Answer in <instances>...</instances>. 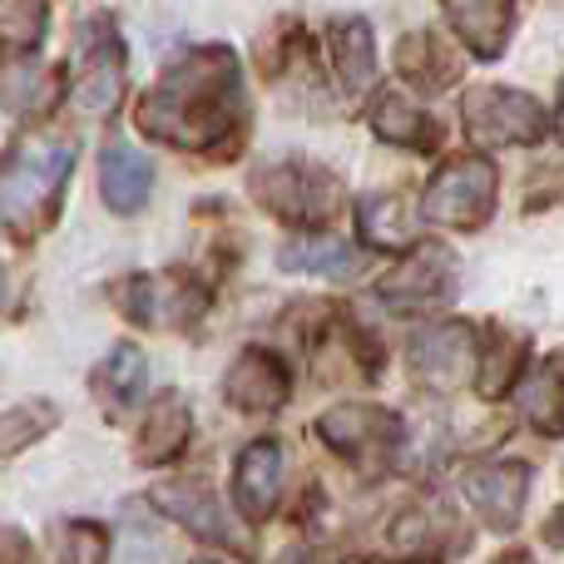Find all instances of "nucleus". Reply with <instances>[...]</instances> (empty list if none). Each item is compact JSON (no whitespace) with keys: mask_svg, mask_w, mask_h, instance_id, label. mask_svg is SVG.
<instances>
[{"mask_svg":"<svg viewBox=\"0 0 564 564\" xmlns=\"http://www.w3.org/2000/svg\"><path fill=\"white\" fill-rule=\"evenodd\" d=\"M139 129L169 149L218 154L243 129V69L228 45H198L139 105Z\"/></svg>","mask_w":564,"mask_h":564,"instance_id":"nucleus-1","label":"nucleus"},{"mask_svg":"<svg viewBox=\"0 0 564 564\" xmlns=\"http://www.w3.org/2000/svg\"><path fill=\"white\" fill-rule=\"evenodd\" d=\"M69 169H75V144H59V139L15 144L0 164V224L20 238L45 234L59 214Z\"/></svg>","mask_w":564,"mask_h":564,"instance_id":"nucleus-2","label":"nucleus"},{"mask_svg":"<svg viewBox=\"0 0 564 564\" xmlns=\"http://www.w3.org/2000/svg\"><path fill=\"white\" fill-rule=\"evenodd\" d=\"M496 164L480 154H460L431 178V188L421 194V214L441 228H480L490 214H496Z\"/></svg>","mask_w":564,"mask_h":564,"instance_id":"nucleus-3","label":"nucleus"},{"mask_svg":"<svg viewBox=\"0 0 564 564\" xmlns=\"http://www.w3.org/2000/svg\"><path fill=\"white\" fill-rule=\"evenodd\" d=\"M253 194H258V204H263L268 214L288 218V224H327V218L337 214V204H341L337 178H332L327 169H317V164H297V159L258 169Z\"/></svg>","mask_w":564,"mask_h":564,"instance_id":"nucleus-4","label":"nucleus"},{"mask_svg":"<svg viewBox=\"0 0 564 564\" xmlns=\"http://www.w3.org/2000/svg\"><path fill=\"white\" fill-rule=\"evenodd\" d=\"M460 115H466V134L476 144H540L550 129L540 99L506 85H476L460 105Z\"/></svg>","mask_w":564,"mask_h":564,"instance_id":"nucleus-5","label":"nucleus"},{"mask_svg":"<svg viewBox=\"0 0 564 564\" xmlns=\"http://www.w3.org/2000/svg\"><path fill=\"white\" fill-rule=\"evenodd\" d=\"M119 95H124V45H119L109 20H95L79 35V69L69 85V105L79 115H109Z\"/></svg>","mask_w":564,"mask_h":564,"instance_id":"nucleus-6","label":"nucleus"},{"mask_svg":"<svg viewBox=\"0 0 564 564\" xmlns=\"http://www.w3.org/2000/svg\"><path fill=\"white\" fill-rule=\"evenodd\" d=\"M317 436L337 456L361 460V466H381L401 446V421L381 406H367V401H347V406H332L317 421Z\"/></svg>","mask_w":564,"mask_h":564,"instance_id":"nucleus-7","label":"nucleus"},{"mask_svg":"<svg viewBox=\"0 0 564 564\" xmlns=\"http://www.w3.org/2000/svg\"><path fill=\"white\" fill-rule=\"evenodd\" d=\"M451 288H456V253L441 243H421L406 263H397L377 282V297L387 307L406 312V307H431V302L451 297Z\"/></svg>","mask_w":564,"mask_h":564,"instance_id":"nucleus-8","label":"nucleus"},{"mask_svg":"<svg viewBox=\"0 0 564 564\" xmlns=\"http://www.w3.org/2000/svg\"><path fill=\"white\" fill-rule=\"evenodd\" d=\"M476 351V332L466 322H446V327H431L411 341V371H416L426 387L451 391L480 367Z\"/></svg>","mask_w":564,"mask_h":564,"instance_id":"nucleus-9","label":"nucleus"},{"mask_svg":"<svg viewBox=\"0 0 564 564\" xmlns=\"http://www.w3.org/2000/svg\"><path fill=\"white\" fill-rule=\"evenodd\" d=\"M124 312L144 327H178L204 312V288H194L184 273H159V278H129L119 288Z\"/></svg>","mask_w":564,"mask_h":564,"instance_id":"nucleus-10","label":"nucleus"},{"mask_svg":"<svg viewBox=\"0 0 564 564\" xmlns=\"http://www.w3.org/2000/svg\"><path fill=\"white\" fill-rule=\"evenodd\" d=\"M525 490H530L525 460H500V466H480L466 476V500L480 510V520L496 530L520 525V516H525Z\"/></svg>","mask_w":564,"mask_h":564,"instance_id":"nucleus-11","label":"nucleus"},{"mask_svg":"<svg viewBox=\"0 0 564 564\" xmlns=\"http://www.w3.org/2000/svg\"><path fill=\"white\" fill-rule=\"evenodd\" d=\"M154 506L164 510L169 520H178L184 530H194L198 540H208V545H243V540L234 535V525L224 520V500H214V490L198 486V480H169V486L154 490Z\"/></svg>","mask_w":564,"mask_h":564,"instance_id":"nucleus-12","label":"nucleus"},{"mask_svg":"<svg viewBox=\"0 0 564 564\" xmlns=\"http://www.w3.org/2000/svg\"><path fill=\"white\" fill-rule=\"evenodd\" d=\"M224 391H228V401H234L238 411L268 416V411H278L282 401H288L292 381H288V371H282V361L273 357V351L253 347V351H243V357L234 361V371H228Z\"/></svg>","mask_w":564,"mask_h":564,"instance_id":"nucleus-13","label":"nucleus"},{"mask_svg":"<svg viewBox=\"0 0 564 564\" xmlns=\"http://www.w3.org/2000/svg\"><path fill=\"white\" fill-rule=\"evenodd\" d=\"M278 490H282V446L278 441H253L234 466V506L248 520H263L273 516Z\"/></svg>","mask_w":564,"mask_h":564,"instance_id":"nucleus-14","label":"nucleus"},{"mask_svg":"<svg viewBox=\"0 0 564 564\" xmlns=\"http://www.w3.org/2000/svg\"><path fill=\"white\" fill-rule=\"evenodd\" d=\"M446 20L470 55L496 59L516 25V0H446Z\"/></svg>","mask_w":564,"mask_h":564,"instance_id":"nucleus-15","label":"nucleus"},{"mask_svg":"<svg viewBox=\"0 0 564 564\" xmlns=\"http://www.w3.org/2000/svg\"><path fill=\"white\" fill-rule=\"evenodd\" d=\"M154 188V164L144 154H134L129 144H109L99 159V194L115 214H139Z\"/></svg>","mask_w":564,"mask_h":564,"instance_id":"nucleus-16","label":"nucleus"},{"mask_svg":"<svg viewBox=\"0 0 564 564\" xmlns=\"http://www.w3.org/2000/svg\"><path fill=\"white\" fill-rule=\"evenodd\" d=\"M332 65L347 95H367L377 79V45H371V25L361 15L332 20Z\"/></svg>","mask_w":564,"mask_h":564,"instance_id":"nucleus-17","label":"nucleus"},{"mask_svg":"<svg viewBox=\"0 0 564 564\" xmlns=\"http://www.w3.org/2000/svg\"><path fill=\"white\" fill-rule=\"evenodd\" d=\"M516 401H520V416H525L535 431L564 436V351L545 357L525 381H520Z\"/></svg>","mask_w":564,"mask_h":564,"instance_id":"nucleus-18","label":"nucleus"},{"mask_svg":"<svg viewBox=\"0 0 564 564\" xmlns=\"http://www.w3.org/2000/svg\"><path fill=\"white\" fill-rule=\"evenodd\" d=\"M184 446H188V406H184V397L164 391V397H154V406L144 411L139 460H144V466H164V460H174Z\"/></svg>","mask_w":564,"mask_h":564,"instance_id":"nucleus-19","label":"nucleus"},{"mask_svg":"<svg viewBox=\"0 0 564 564\" xmlns=\"http://www.w3.org/2000/svg\"><path fill=\"white\" fill-rule=\"evenodd\" d=\"M278 263L288 273H312L327 282H347L361 273V253L341 238H292V243H282Z\"/></svg>","mask_w":564,"mask_h":564,"instance_id":"nucleus-20","label":"nucleus"},{"mask_svg":"<svg viewBox=\"0 0 564 564\" xmlns=\"http://www.w3.org/2000/svg\"><path fill=\"white\" fill-rule=\"evenodd\" d=\"M144 377H149L144 351H139L134 341H124V347H115L95 367V397L105 401L115 416H124V411L139 401V391H144Z\"/></svg>","mask_w":564,"mask_h":564,"instance_id":"nucleus-21","label":"nucleus"},{"mask_svg":"<svg viewBox=\"0 0 564 564\" xmlns=\"http://www.w3.org/2000/svg\"><path fill=\"white\" fill-rule=\"evenodd\" d=\"M456 545H466V530L451 525L446 510L416 506L406 516H397V525H391V550L397 555H436V550H456Z\"/></svg>","mask_w":564,"mask_h":564,"instance_id":"nucleus-22","label":"nucleus"},{"mask_svg":"<svg viewBox=\"0 0 564 564\" xmlns=\"http://www.w3.org/2000/svg\"><path fill=\"white\" fill-rule=\"evenodd\" d=\"M371 129H377L387 144H401V149H436V139H441L436 119L421 115L406 95H391V89L371 105Z\"/></svg>","mask_w":564,"mask_h":564,"instance_id":"nucleus-23","label":"nucleus"},{"mask_svg":"<svg viewBox=\"0 0 564 564\" xmlns=\"http://www.w3.org/2000/svg\"><path fill=\"white\" fill-rule=\"evenodd\" d=\"M357 218H361V234H367V243H377V248H406L411 243V214H406V198L401 194H371V198H361V208H357Z\"/></svg>","mask_w":564,"mask_h":564,"instance_id":"nucleus-24","label":"nucleus"},{"mask_svg":"<svg viewBox=\"0 0 564 564\" xmlns=\"http://www.w3.org/2000/svg\"><path fill=\"white\" fill-rule=\"evenodd\" d=\"M45 0H0V55H30L45 40Z\"/></svg>","mask_w":564,"mask_h":564,"instance_id":"nucleus-25","label":"nucleus"},{"mask_svg":"<svg viewBox=\"0 0 564 564\" xmlns=\"http://www.w3.org/2000/svg\"><path fill=\"white\" fill-rule=\"evenodd\" d=\"M397 65H401V75L421 89H441L456 79V59L436 45V35H406L397 50Z\"/></svg>","mask_w":564,"mask_h":564,"instance_id":"nucleus-26","label":"nucleus"},{"mask_svg":"<svg viewBox=\"0 0 564 564\" xmlns=\"http://www.w3.org/2000/svg\"><path fill=\"white\" fill-rule=\"evenodd\" d=\"M520 361H525V337H510V332H500V337L486 347V357H480V371H476L480 391H486V397H500V391L516 381Z\"/></svg>","mask_w":564,"mask_h":564,"instance_id":"nucleus-27","label":"nucleus"},{"mask_svg":"<svg viewBox=\"0 0 564 564\" xmlns=\"http://www.w3.org/2000/svg\"><path fill=\"white\" fill-rule=\"evenodd\" d=\"M55 426V406L50 401H30V406H15V411H6L0 416V451H20V446H30L35 436H45V431Z\"/></svg>","mask_w":564,"mask_h":564,"instance_id":"nucleus-28","label":"nucleus"},{"mask_svg":"<svg viewBox=\"0 0 564 564\" xmlns=\"http://www.w3.org/2000/svg\"><path fill=\"white\" fill-rule=\"evenodd\" d=\"M55 564H109V530L89 525V520L65 525L55 545Z\"/></svg>","mask_w":564,"mask_h":564,"instance_id":"nucleus-29","label":"nucleus"},{"mask_svg":"<svg viewBox=\"0 0 564 564\" xmlns=\"http://www.w3.org/2000/svg\"><path fill=\"white\" fill-rule=\"evenodd\" d=\"M25 560H30L25 540H20L15 530H0V564H25Z\"/></svg>","mask_w":564,"mask_h":564,"instance_id":"nucleus-30","label":"nucleus"},{"mask_svg":"<svg viewBox=\"0 0 564 564\" xmlns=\"http://www.w3.org/2000/svg\"><path fill=\"white\" fill-rule=\"evenodd\" d=\"M555 129H560V139H564V85H560V109H555Z\"/></svg>","mask_w":564,"mask_h":564,"instance_id":"nucleus-31","label":"nucleus"},{"mask_svg":"<svg viewBox=\"0 0 564 564\" xmlns=\"http://www.w3.org/2000/svg\"><path fill=\"white\" fill-rule=\"evenodd\" d=\"M550 535H555L560 545H564V516H555V520H550Z\"/></svg>","mask_w":564,"mask_h":564,"instance_id":"nucleus-32","label":"nucleus"},{"mask_svg":"<svg viewBox=\"0 0 564 564\" xmlns=\"http://www.w3.org/2000/svg\"><path fill=\"white\" fill-rule=\"evenodd\" d=\"M496 564H535L530 555H506V560H496Z\"/></svg>","mask_w":564,"mask_h":564,"instance_id":"nucleus-33","label":"nucleus"},{"mask_svg":"<svg viewBox=\"0 0 564 564\" xmlns=\"http://www.w3.org/2000/svg\"><path fill=\"white\" fill-rule=\"evenodd\" d=\"M0 297H6V268H0Z\"/></svg>","mask_w":564,"mask_h":564,"instance_id":"nucleus-34","label":"nucleus"},{"mask_svg":"<svg viewBox=\"0 0 564 564\" xmlns=\"http://www.w3.org/2000/svg\"><path fill=\"white\" fill-rule=\"evenodd\" d=\"M198 564H208V560H198Z\"/></svg>","mask_w":564,"mask_h":564,"instance_id":"nucleus-35","label":"nucleus"}]
</instances>
